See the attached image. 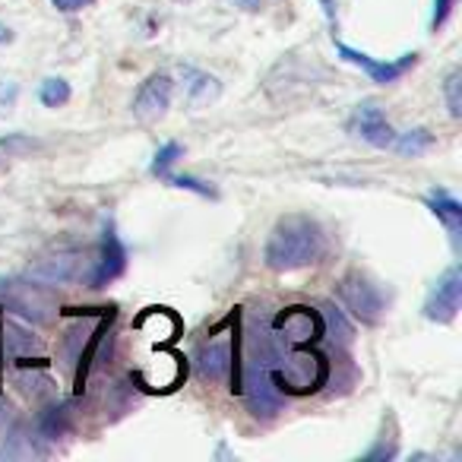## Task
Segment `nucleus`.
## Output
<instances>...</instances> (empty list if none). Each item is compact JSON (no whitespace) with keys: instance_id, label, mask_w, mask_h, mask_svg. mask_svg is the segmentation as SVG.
Returning <instances> with one entry per match:
<instances>
[{"instance_id":"obj_12","label":"nucleus","mask_w":462,"mask_h":462,"mask_svg":"<svg viewBox=\"0 0 462 462\" xmlns=\"http://www.w3.org/2000/svg\"><path fill=\"white\" fill-rule=\"evenodd\" d=\"M79 266H83L79 254H58V257L42 260L39 266H32L29 279L39 285H67L79 276Z\"/></svg>"},{"instance_id":"obj_26","label":"nucleus","mask_w":462,"mask_h":462,"mask_svg":"<svg viewBox=\"0 0 462 462\" xmlns=\"http://www.w3.org/2000/svg\"><path fill=\"white\" fill-rule=\"evenodd\" d=\"M225 4H235V7H245V10H254L260 0H225Z\"/></svg>"},{"instance_id":"obj_14","label":"nucleus","mask_w":462,"mask_h":462,"mask_svg":"<svg viewBox=\"0 0 462 462\" xmlns=\"http://www.w3.org/2000/svg\"><path fill=\"white\" fill-rule=\"evenodd\" d=\"M70 430V409L64 402L48 405L39 415V440H58Z\"/></svg>"},{"instance_id":"obj_7","label":"nucleus","mask_w":462,"mask_h":462,"mask_svg":"<svg viewBox=\"0 0 462 462\" xmlns=\"http://www.w3.org/2000/svg\"><path fill=\"white\" fill-rule=\"evenodd\" d=\"M171 96H174V79L168 73H152L146 77V83L140 86L134 98V115L140 117L143 124H155L168 115L171 108Z\"/></svg>"},{"instance_id":"obj_21","label":"nucleus","mask_w":462,"mask_h":462,"mask_svg":"<svg viewBox=\"0 0 462 462\" xmlns=\"http://www.w3.org/2000/svg\"><path fill=\"white\" fill-rule=\"evenodd\" d=\"M459 86H462V73L459 70H449L447 83H443V96H447V108H449V117H453V121H459V117H462Z\"/></svg>"},{"instance_id":"obj_18","label":"nucleus","mask_w":462,"mask_h":462,"mask_svg":"<svg viewBox=\"0 0 462 462\" xmlns=\"http://www.w3.org/2000/svg\"><path fill=\"white\" fill-rule=\"evenodd\" d=\"M178 159H184V146H180V143H174V140H168L165 146L155 152L152 165H149V174H152V178H159V180H165L168 174H171V168H174V162H178Z\"/></svg>"},{"instance_id":"obj_24","label":"nucleus","mask_w":462,"mask_h":462,"mask_svg":"<svg viewBox=\"0 0 462 462\" xmlns=\"http://www.w3.org/2000/svg\"><path fill=\"white\" fill-rule=\"evenodd\" d=\"M14 98H16V86L14 83H4V86H0V111H10V108H14Z\"/></svg>"},{"instance_id":"obj_11","label":"nucleus","mask_w":462,"mask_h":462,"mask_svg":"<svg viewBox=\"0 0 462 462\" xmlns=\"http://www.w3.org/2000/svg\"><path fill=\"white\" fill-rule=\"evenodd\" d=\"M424 206L443 222L453 247H459V238H462V203L459 199H456L449 190H443V187H437V190H430L428 197H424Z\"/></svg>"},{"instance_id":"obj_15","label":"nucleus","mask_w":462,"mask_h":462,"mask_svg":"<svg viewBox=\"0 0 462 462\" xmlns=\"http://www.w3.org/2000/svg\"><path fill=\"white\" fill-rule=\"evenodd\" d=\"M39 149V140L26 134H4L0 136V171H7L16 159H26L29 152Z\"/></svg>"},{"instance_id":"obj_20","label":"nucleus","mask_w":462,"mask_h":462,"mask_svg":"<svg viewBox=\"0 0 462 462\" xmlns=\"http://www.w3.org/2000/svg\"><path fill=\"white\" fill-rule=\"evenodd\" d=\"M165 184L178 187V190H190V193H197V197H203V199H218V190L209 184V180L190 178V174H168Z\"/></svg>"},{"instance_id":"obj_6","label":"nucleus","mask_w":462,"mask_h":462,"mask_svg":"<svg viewBox=\"0 0 462 462\" xmlns=\"http://www.w3.org/2000/svg\"><path fill=\"white\" fill-rule=\"evenodd\" d=\"M348 134L365 140L367 146H374V149H390L393 140H396V130L390 127V121H386L383 108H380L377 102H361L358 108L352 111V117H348Z\"/></svg>"},{"instance_id":"obj_27","label":"nucleus","mask_w":462,"mask_h":462,"mask_svg":"<svg viewBox=\"0 0 462 462\" xmlns=\"http://www.w3.org/2000/svg\"><path fill=\"white\" fill-rule=\"evenodd\" d=\"M10 39H14V32H10V29L0 26V45H4V42H10Z\"/></svg>"},{"instance_id":"obj_25","label":"nucleus","mask_w":462,"mask_h":462,"mask_svg":"<svg viewBox=\"0 0 462 462\" xmlns=\"http://www.w3.org/2000/svg\"><path fill=\"white\" fill-rule=\"evenodd\" d=\"M323 4V14H327V20H329V29H333V35H336V0H320Z\"/></svg>"},{"instance_id":"obj_10","label":"nucleus","mask_w":462,"mask_h":462,"mask_svg":"<svg viewBox=\"0 0 462 462\" xmlns=\"http://www.w3.org/2000/svg\"><path fill=\"white\" fill-rule=\"evenodd\" d=\"M180 89H184L190 108H203V105H212L222 96V83L212 73L197 70V67H180Z\"/></svg>"},{"instance_id":"obj_17","label":"nucleus","mask_w":462,"mask_h":462,"mask_svg":"<svg viewBox=\"0 0 462 462\" xmlns=\"http://www.w3.org/2000/svg\"><path fill=\"white\" fill-rule=\"evenodd\" d=\"M70 96H73L70 83L60 77H48L39 89V102L45 105V108H64V105L70 102Z\"/></svg>"},{"instance_id":"obj_8","label":"nucleus","mask_w":462,"mask_h":462,"mask_svg":"<svg viewBox=\"0 0 462 462\" xmlns=\"http://www.w3.org/2000/svg\"><path fill=\"white\" fill-rule=\"evenodd\" d=\"M124 270H127V247L117 238L115 225H108L102 238V251H98V260L89 273V289H108L115 279L124 276Z\"/></svg>"},{"instance_id":"obj_9","label":"nucleus","mask_w":462,"mask_h":462,"mask_svg":"<svg viewBox=\"0 0 462 462\" xmlns=\"http://www.w3.org/2000/svg\"><path fill=\"white\" fill-rule=\"evenodd\" d=\"M231 346H235V342L222 339V336L206 339L203 346H199V352H197L199 380H206V383H222V380H228L231 365H235V361H231Z\"/></svg>"},{"instance_id":"obj_19","label":"nucleus","mask_w":462,"mask_h":462,"mask_svg":"<svg viewBox=\"0 0 462 462\" xmlns=\"http://www.w3.org/2000/svg\"><path fill=\"white\" fill-rule=\"evenodd\" d=\"M10 289L16 291V295L10 298V308H14V310H20L23 317H35V320H45V317H42L35 308H48V304L42 301L39 295H35V291H32V285H10Z\"/></svg>"},{"instance_id":"obj_5","label":"nucleus","mask_w":462,"mask_h":462,"mask_svg":"<svg viewBox=\"0 0 462 462\" xmlns=\"http://www.w3.org/2000/svg\"><path fill=\"white\" fill-rule=\"evenodd\" d=\"M459 308H462V270L459 266H449L440 279L434 282L430 289L428 301H424V317L430 323H453L459 317Z\"/></svg>"},{"instance_id":"obj_16","label":"nucleus","mask_w":462,"mask_h":462,"mask_svg":"<svg viewBox=\"0 0 462 462\" xmlns=\"http://www.w3.org/2000/svg\"><path fill=\"white\" fill-rule=\"evenodd\" d=\"M323 333L333 336V342L339 339V346H352V323L346 320V314H342L339 308H333V304H323Z\"/></svg>"},{"instance_id":"obj_1","label":"nucleus","mask_w":462,"mask_h":462,"mask_svg":"<svg viewBox=\"0 0 462 462\" xmlns=\"http://www.w3.org/2000/svg\"><path fill=\"white\" fill-rule=\"evenodd\" d=\"M238 393L247 399V409L270 421L285 409V393L276 380V346L266 327H254L247 333V361L241 374Z\"/></svg>"},{"instance_id":"obj_23","label":"nucleus","mask_w":462,"mask_h":462,"mask_svg":"<svg viewBox=\"0 0 462 462\" xmlns=\"http://www.w3.org/2000/svg\"><path fill=\"white\" fill-rule=\"evenodd\" d=\"M96 0H51V7L60 10V14H79V10L92 7Z\"/></svg>"},{"instance_id":"obj_13","label":"nucleus","mask_w":462,"mask_h":462,"mask_svg":"<svg viewBox=\"0 0 462 462\" xmlns=\"http://www.w3.org/2000/svg\"><path fill=\"white\" fill-rule=\"evenodd\" d=\"M434 134L424 127H415V130H405V134H396V140H393V152L405 155V159H418V155L430 152L434 149Z\"/></svg>"},{"instance_id":"obj_4","label":"nucleus","mask_w":462,"mask_h":462,"mask_svg":"<svg viewBox=\"0 0 462 462\" xmlns=\"http://www.w3.org/2000/svg\"><path fill=\"white\" fill-rule=\"evenodd\" d=\"M333 42H336V54H339L346 64H355V67H361V70L371 77V83H377V86H390V83H399V79L405 77V73L411 70V67L418 64V54L411 51V54H402V58H396V60H377V58H371V54H365V51H358V48H352V45H346V42H339L333 35Z\"/></svg>"},{"instance_id":"obj_3","label":"nucleus","mask_w":462,"mask_h":462,"mask_svg":"<svg viewBox=\"0 0 462 462\" xmlns=\"http://www.w3.org/2000/svg\"><path fill=\"white\" fill-rule=\"evenodd\" d=\"M336 295H339V301L346 304V310L355 320L367 323V327L383 320L386 295L371 276H365V273H358V270L346 273V276L339 279V285H336Z\"/></svg>"},{"instance_id":"obj_2","label":"nucleus","mask_w":462,"mask_h":462,"mask_svg":"<svg viewBox=\"0 0 462 462\" xmlns=\"http://www.w3.org/2000/svg\"><path fill=\"white\" fill-rule=\"evenodd\" d=\"M327 254V235L310 216H285L276 222L266 241L263 260L273 273L308 270Z\"/></svg>"},{"instance_id":"obj_22","label":"nucleus","mask_w":462,"mask_h":462,"mask_svg":"<svg viewBox=\"0 0 462 462\" xmlns=\"http://www.w3.org/2000/svg\"><path fill=\"white\" fill-rule=\"evenodd\" d=\"M453 7L456 0H434V16H430V29H443L449 23V16H453Z\"/></svg>"}]
</instances>
